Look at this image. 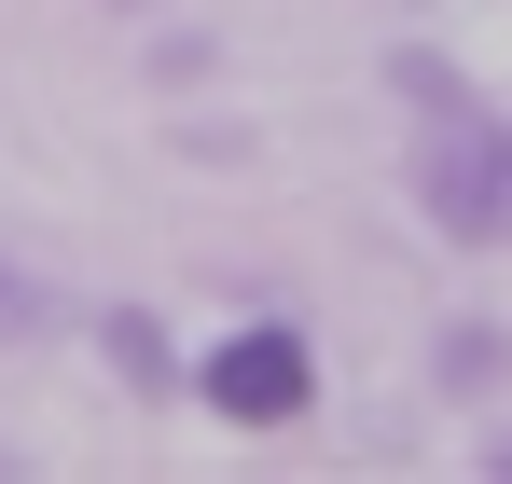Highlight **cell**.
<instances>
[{"label":"cell","mask_w":512,"mask_h":484,"mask_svg":"<svg viewBox=\"0 0 512 484\" xmlns=\"http://www.w3.org/2000/svg\"><path fill=\"white\" fill-rule=\"evenodd\" d=\"M56 332H70V291H56V277H28V263L0 249V346H56Z\"/></svg>","instance_id":"obj_5"},{"label":"cell","mask_w":512,"mask_h":484,"mask_svg":"<svg viewBox=\"0 0 512 484\" xmlns=\"http://www.w3.org/2000/svg\"><path fill=\"white\" fill-rule=\"evenodd\" d=\"M84 346L111 360V388H125V402H180V388H194V360H180V332L153 319V305H97Z\"/></svg>","instance_id":"obj_3"},{"label":"cell","mask_w":512,"mask_h":484,"mask_svg":"<svg viewBox=\"0 0 512 484\" xmlns=\"http://www.w3.org/2000/svg\"><path fill=\"white\" fill-rule=\"evenodd\" d=\"M471 484H512V415L485 429V443H471Z\"/></svg>","instance_id":"obj_6"},{"label":"cell","mask_w":512,"mask_h":484,"mask_svg":"<svg viewBox=\"0 0 512 484\" xmlns=\"http://www.w3.org/2000/svg\"><path fill=\"white\" fill-rule=\"evenodd\" d=\"M194 402L222 415V429H305L319 415V346L305 319H236L194 346Z\"/></svg>","instance_id":"obj_2"},{"label":"cell","mask_w":512,"mask_h":484,"mask_svg":"<svg viewBox=\"0 0 512 484\" xmlns=\"http://www.w3.org/2000/svg\"><path fill=\"white\" fill-rule=\"evenodd\" d=\"M416 222L443 249H512V111L499 97L416 125Z\"/></svg>","instance_id":"obj_1"},{"label":"cell","mask_w":512,"mask_h":484,"mask_svg":"<svg viewBox=\"0 0 512 484\" xmlns=\"http://www.w3.org/2000/svg\"><path fill=\"white\" fill-rule=\"evenodd\" d=\"M429 388H443V402H512V319L457 305V319L429 332Z\"/></svg>","instance_id":"obj_4"},{"label":"cell","mask_w":512,"mask_h":484,"mask_svg":"<svg viewBox=\"0 0 512 484\" xmlns=\"http://www.w3.org/2000/svg\"><path fill=\"white\" fill-rule=\"evenodd\" d=\"M111 14H153V0H111Z\"/></svg>","instance_id":"obj_7"}]
</instances>
